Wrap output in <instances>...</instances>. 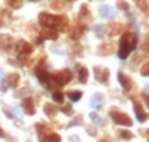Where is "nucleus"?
Masks as SVG:
<instances>
[{
    "mask_svg": "<svg viewBox=\"0 0 149 142\" xmlns=\"http://www.w3.org/2000/svg\"><path fill=\"white\" fill-rule=\"evenodd\" d=\"M79 18H81V22L86 24L93 20V15L91 12L88 11V6L86 5H81V9H79Z\"/></svg>",
    "mask_w": 149,
    "mask_h": 142,
    "instance_id": "obj_18",
    "label": "nucleus"
},
{
    "mask_svg": "<svg viewBox=\"0 0 149 142\" xmlns=\"http://www.w3.org/2000/svg\"><path fill=\"white\" fill-rule=\"evenodd\" d=\"M67 94V97H69V100L70 102H78V100H81L82 99V91H79V90H72V91H69V93H66Z\"/></svg>",
    "mask_w": 149,
    "mask_h": 142,
    "instance_id": "obj_24",
    "label": "nucleus"
},
{
    "mask_svg": "<svg viewBox=\"0 0 149 142\" xmlns=\"http://www.w3.org/2000/svg\"><path fill=\"white\" fill-rule=\"evenodd\" d=\"M142 97H143V100H145V105L148 106V105H149V100H148V91H146V90L142 93Z\"/></svg>",
    "mask_w": 149,
    "mask_h": 142,
    "instance_id": "obj_37",
    "label": "nucleus"
},
{
    "mask_svg": "<svg viewBox=\"0 0 149 142\" xmlns=\"http://www.w3.org/2000/svg\"><path fill=\"white\" fill-rule=\"evenodd\" d=\"M31 2H39V0H31Z\"/></svg>",
    "mask_w": 149,
    "mask_h": 142,
    "instance_id": "obj_43",
    "label": "nucleus"
},
{
    "mask_svg": "<svg viewBox=\"0 0 149 142\" xmlns=\"http://www.w3.org/2000/svg\"><path fill=\"white\" fill-rule=\"evenodd\" d=\"M109 115H110L112 121H113L115 124H118V126H124V127H131L133 126V120L125 112H121L118 109H112L109 112Z\"/></svg>",
    "mask_w": 149,
    "mask_h": 142,
    "instance_id": "obj_5",
    "label": "nucleus"
},
{
    "mask_svg": "<svg viewBox=\"0 0 149 142\" xmlns=\"http://www.w3.org/2000/svg\"><path fill=\"white\" fill-rule=\"evenodd\" d=\"M14 46V39L9 34H0V51L2 53H8Z\"/></svg>",
    "mask_w": 149,
    "mask_h": 142,
    "instance_id": "obj_13",
    "label": "nucleus"
},
{
    "mask_svg": "<svg viewBox=\"0 0 149 142\" xmlns=\"http://www.w3.org/2000/svg\"><path fill=\"white\" fill-rule=\"evenodd\" d=\"M6 136V133L3 132V129H2V126H0V138H5Z\"/></svg>",
    "mask_w": 149,
    "mask_h": 142,
    "instance_id": "obj_39",
    "label": "nucleus"
},
{
    "mask_svg": "<svg viewBox=\"0 0 149 142\" xmlns=\"http://www.w3.org/2000/svg\"><path fill=\"white\" fill-rule=\"evenodd\" d=\"M49 6H51L52 9H55V11L64 9V3L61 2V0H49Z\"/></svg>",
    "mask_w": 149,
    "mask_h": 142,
    "instance_id": "obj_27",
    "label": "nucleus"
},
{
    "mask_svg": "<svg viewBox=\"0 0 149 142\" xmlns=\"http://www.w3.org/2000/svg\"><path fill=\"white\" fill-rule=\"evenodd\" d=\"M52 100L55 103H63L64 102V94L60 91V90H54L52 91Z\"/></svg>",
    "mask_w": 149,
    "mask_h": 142,
    "instance_id": "obj_25",
    "label": "nucleus"
},
{
    "mask_svg": "<svg viewBox=\"0 0 149 142\" xmlns=\"http://www.w3.org/2000/svg\"><path fill=\"white\" fill-rule=\"evenodd\" d=\"M140 73L143 75V76H148L149 75V64H148V61L142 66V69H140Z\"/></svg>",
    "mask_w": 149,
    "mask_h": 142,
    "instance_id": "obj_34",
    "label": "nucleus"
},
{
    "mask_svg": "<svg viewBox=\"0 0 149 142\" xmlns=\"http://www.w3.org/2000/svg\"><path fill=\"white\" fill-rule=\"evenodd\" d=\"M103 102H104V97L100 93L93 94V97H91V108L93 109H100L103 106Z\"/></svg>",
    "mask_w": 149,
    "mask_h": 142,
    "instance_id": "obj_21",
    "label": "nucleus"
},
{
    "mask_svg": "<svg viewBox=\"0 0 149 142\" xmlns=\"http://www.w3.org/2000/svg\"><path fill=\"white\" fill-rule=\"evenodd\" d=\"M39 36H40L42 41H55V39H58V32L43 29V30L39 33Z\"/></svg>",
    "mask_w": 149,
    "mask_h": 142,
    "instance_id": "obj_19",
    "label": "nucleus"
},
{
    "mask_svg": "<svg viewBox=\"0 0 149 142\" xmlns=\"http://www.w3.org/2000/svg\"><path fill=\"white\" fill-rule=\"evenodd\" d=\"M93 30L95 32V36L100 37V39H103V37L106 36V27H104L103 24H95V25H93Z\"/></svg>",
    "mask_w": 149,
    "mask_h": 142,
    "instance_id": "obj_23",
    "label": "nucleus"
},
{
    "mask_svg": "<svg viewBox=\"0 0 149 142\" xmlns=\"http://www.w3.org/2000/svg\"><path fill=\"white\" fill-rule=\"evenodd\" d=\"M115 49H116V45L113 42H106L98 46L97 53H98V56H110L115 53Z\"/></svg>",
    "mask_w": 149,
    "mask_h": 142,
    "instance_id": "obj_16",
    "label": "nucleus"
},
{
    "mask_svg": "<svg viewBox=\"0 0 149 142\" xmlns=\"http://www.w3.org/2000/svg\"><path fill=\"white\" fill-rule=\"evenodd\" d=\"M93 73H94V78L97 82L100 84H104L107 85L109 84V76H110V72L107 67H102V66H95L93 69Z\"/></svg>",
    "mask_w": 149,
    "mask_h": 142,
    "instance_id": "obj_8",
    "label": "nucleus"
},
{
    "mask_svg": "<svg viewBox=\"0 0 149 142\" xmlns=\"http://www.w3.org/2000/svg\"><path fill=\"white\" fill-rule=\"evenodd\" d=\"M60 111L63 112L64 115H72V114H73V108H72L70 105H64V106H61V108H60Z\"/></svg>",
    "mask_w": 149,
    "mask_h": 142,
    "instance_id": "obj_32",
    "label": "nucleus"
},
{
    "mask_svg": "<svg viewBox=\"0 0 149 142\" xmlns=\"http://www.w3.org/2000/svg\"><path fill=\"white\" fill-rule=\"evenodd\" d=\"M33 54V45L27 41H18L17 42V58L19 64H26Z\"/></svg>",
    "mask_w": 149,
    "mask_h": 142,
    "instance_id": "obj_4",
    "label": "nucleus"
},
{
    "mask_svg": "<svg viewBox=\"0 0 149 142\" xmlns=\"http://www.w3.org/2000/svg\"><path fill=\"white\" fill-rule=\"evenodd\" d=\"M43 112H45V115L48 118H54L55 115H57V112H58V108L54 105V103H45L43 105Z\"/></svg>",
    "mask_w": 149,
    "mask_h": 142,
    "instance_id": "obj_20",
    "label": "nucleus"
},
{
    "mask_svg": "<svg viewBox=\"0 0 149 142\" xmlns=\"http://www.w3.org/2000/svg\"><path fill=\"white\" fill-rule=\"evenodd\" d=\"M142 49H143V51H148V39H145V42H143V45H142Z\"/></svg>",
    "mask_w": 149,
    "mask_h": 142,
    "instance_id": "obj_38",
    "label": "nucleus"
},
{
    "mask_svg": "<svg viewBox=\"0 0 149 142\" xmlns=\"http://www.w3.org/2000/svg\"><path fill=\"white\" fill-rule=\"evenodd\" d=\"M118 81H119L122 90H124L125 93L131 91V88H133V79L130 78L128 75H125L124 72H118Z\"/></svg>",
    "mask_w": 149,
    "mask_h": 142,
    "instance_id": "obj_12",
    "label": "nucleus"
},
{
    "mask_svg": "<svg viewBox=\"0 0 149 142\" xmlns=\"http://www.w3.org/2000/svg\"><path fill=\"white\" fill-rule=\"evenodd\" d=\"M69 32V37L70 39H73V41H78V39H81V36L86 32V24H84V22H76V24H73L72 27H70V30H67Z\"/></svg>",
    "mask_w": 149,
    "mask_h": 142,
    "instance_id": "obj_10",
    "label": "nucleus"
},
{
    "mask_svg": "<svg viewBox=\"0 0 149 142\" xmlns=\"http://www.w3.org/2000/svg\"><path fill=\"white\" fill-rule=\"evenodd\" d=\"M6 2L10 8H14V9H18V8L22 6V0H6Z\"/></svg>",
    "mask_w": 149,
    "mask_h": 142,
    "instance_id": "obj_30",
    "label": "nucleus"
},
{
    "mask_svg": "<svg viewBox=\"0 0 149 142\" xmlns=\"http://www.w3.org/2000/svg\"><path fill=\"white\" fill-rule=\"evenodd\" d=\"M134 2H136V3H137V2H139V0H134Z\"/></svg>",
    "mask_w": 149,
    "mask_h": 142,
    "instance_id": "obj_44",
    "label": "nucleus"
},
{
    "mask_svg": "<svg viewBox=\"0 0 149 142\" xmlns=\"http://www.w3.org/2000/svg\"><path fill=\"white\" fill-rule=\"evenodd\" d=\"M36 132H37V138H39V142H61V136L58 133L51 132L46 124L37 123L36 124Z\"/></svg>",
    "mask_w": 149,
    "mask_h": 142,
    "instance_id": "obj_3",
    "label": "nucleus"
},
{
    "mask_svg": "<svg viewBox=\"0 0 149 142\" xmlns=\"http://www.w3.org/2000/svg\"><path fill=\"white\" fill-rule=\"evenodd\" d=\"M69 2H74V0H69Z\"/></svg>",
    "mask_w": 149,
    "mask_h": 142,
    "instance_id": "obj_45",
    "label": "nucleus"
},
{
    "mask_svg": "<svg viewBox=\"0 0 149 142\" xmlns=\"http://www.w3.org/2000/svg\"><path fill=\"white\" fill-rule=\"evenodd\" d=\"M2 27H3V20L0 18V29H2Z\"/></svg>",
    "mask_w": 149,
    "mask_h": 142,
    "instance_id": "obj_42",
    "label": "nucleus"
},
{
    "mask_svg": "<svg viewBox=\"0 0 149 142\" xmlns=\"http://www.w3.org/2000/svg\"><path fill=\"white\" fill-rule=\"evenodd\" d=\"M84 124V120H82V115H76L70 123H69V127H74V126H82Z\"/></svg>",
    "mask_w": 149,
    "mask_h": 142,
    "instance_id": "obj_28",
    "label": "nucleus"
},
{
    "mask_svg": "<svg viewBox=\"0 0 149 142\" xmlns=\"http://www.w3.org/2000/svg\"><path fill=\"white\" fill-rule=\"evenodd\" d=\"M90 118H91V121H93L94 124H97V126H103V124H104V121L102 120V117H100L97 112H91V114H90Z\"/></svg>",
    "mask_w": 149,
    "mask_h": 142,
    "instance_id": "obj_26",
    "label": "nucleus"
},
{
    "mask_svg": "<svg viewBox=\"0 0 149 142\" xmlns=\"http://www.w3.org/2000/svg\"><path fill=\"white\" fill-rule=\"evenodd\" d=\"M131 100H133V106H134V112H136V117H137V120H139V123H145L146 120H148V112L145 111V108L142 106V103L137 100V99H134V97H131Z\"/></svg>",
    "mask_w": 149,
    "mask_h": 142,
    "instance_id": "obj_11",
    "label": "nucleus"
},
{
    "mask_svg": "<svg viewBox=\"0 0 149 142\" xmlns=\"http://www.w3.org/2000/svg\"><path fill=\"white\" fill-rule=\"evenodd\" d=\"M39 24H40V27H43L46 30L67 32L69 20H67L66 15H55V14H48V12H40L39 14Z\"/></svg>",
    "mask_w": 149,
    "mask_h": 142,
    "instance_id": "obj_1",
    "label": "nucleus"
},
{
    "mask_svg": "<svg viewBox=\"0 0 149 142\" xmlns=\"http://www.w3.org/2000/svg\"><path fill=\"white\" fill-rule=\"evenodd\" d=\"M137 6L142 12H146L148 11V0H139L137 2Z\"/></svg>",
    "mask_w": 149,
    "mask_h": 142,
    "instance_id": "obj_33",
    "label": "nucleus"
},
{
    "mask_svg": "<svg viewBox=\"0 0 149 142\" xmlns=\"http://www.w3.org/2000/svg\"><path fill=\"white\" fill-rule=\"evenodd\" d=\"M21 108L24 111L26 115H34L36 114V108H34V102H33V97H26L22 102H21Z\"/></svg>",
    "mask_w": 149,
    "mask_h": 142,
    "instance_id": "obj_15",
    "label": "nucleus"
},
{
    "mask_svg": "<svg viewBox=\"0 0 149 142\" xmlns=\"http://www.w3.org/2000/svg\"><path fill=\"white\" fill-rule=\"evenodd\" d=\"M98 14H100V17H103L106 20H112L115 17L116 11H115L113 6H110V5H100L98 6Z\"/></svg>",
    "mask_w": 149,
    "mask_h": 142,
    "instance_id": "obj_14",
    "label": "nucleus"
},
{
    "mask_svg": "<svg viewBox=\"0 0 149 142\" xmlns=\"http://www.w3.org/2000/svg\"><path fill=\"white\" fill-rule=\"evenodd\" d=\"M118 135H119V138H122V139H133V133L131 132H128V130H119L118 132Z\"/></svg>",
    "mask_w": 149,
    "mask_h": 142,
    "instance_id": "obj_31",
    "label": "nucleus"
},
{
    "mask_svg": "<svg viewBox=\"0 0 149 142\" xmlns=\"http://www.w3.org/2000/svg\"><path fill=\"white\" fill-rule=\"evenodd\" d=\"M72 78H73L72 70H69V69H61V70H58L57 73L52 75V82H54L55 87H57V85H58V87H63V85H66L67 82H70Z\"/></svg>",
    "mask_w": 149,
    "mask_h": 142,
    "instance_id": "obj_6",
    "label": "nucleus"
},
{
    "mask_svg": "<svg viewBox=\"0 0 149 142\" xmlns=\"http://www.w3.org/2000/svg\"><path fill=\"white\" fill-rule=\"evenodd\" d=\"M116 8H118V9H121V11H125V12H128V11H130L128 3H127V2H124V0H116Z\"/></svg>",
    "mask_w": 149,
    "mask_h": 142,
    "instance_id": "obj_29",
    "label": "nucleus"
},
{
    "mask_svg": "<svg viewBox=\"0 0 149 142\" xmlns=\"http://www.w3.org/2000/svg\"><path fill=\"white\" fill-rule=\"evenodd\" d=\"M51 49H52V53H57V54H63V53H64V51L61 49L60 46H57V45H52V48H51Z\"/></svg>",
    "mask_w": 149,
    "mask_h": 142,
    "instance_id": "obj_36",
    "label": "nucleus"
},
{
    "mask_svg": "<svg viewBox=\"0 0 149 142\" xmlns=\"http://www.w3.org/2000/svg\"><path fill=\"white\" fill-rule=\"evenodd\" d=\"M34 75L37 76V79H39V82H40V85H43L45 88H48V90H54V82H52V75L49 73L45 67H42V69H37V70H34Z\"/></svg>",
    "mask_w": 149,
    "mask_h": 142,
    "instance_id": "obj_7",
    "label": "nucleus"
},
{
    "mask_svg": "<svg viewBox=\"0 0 149 142\" xmlns=\"http://www.w3.org/2000/svg\"><path fill=\"white\" fill-rule=\"evenodd\" d=\"M24 93H30V88H22V90H18V91H15V97H21L24 96Z\"/></svg>",
    "mask_w": 149,
    "mask_h": 142,
    "instance_id": "obj_35",
    "label": "nucleus"
},
{
    "mask_svg": "<svg viewBox=\"0 0 149 142\" xmlns=\"http://www.w3.org/2000/svg\"><path fill=\"white\" fill-rule=\"evenodd\" d=\"M137 44H139V36L134 32L122 33L119 44H118V57L121 60H127L128 56L137 48Z\"/></svg>",
    "mask_w": 149,
    "mask_h": 142,
    "instance_id": "obj_2",
    "label": "nucleus"
},
{
    "mask_svg": "<svg viewBox=\"0 0 149 142\" xmlns=\"http://www.w3.org/2000/svg\"><path fill=\"white\" fill-rule=\"evenodd\" d=\"M98 142H112L109 138H103V139H100V141H98Z\"/></svg>",
    "mask_w": 149,
    "mask_h": 142,
    "instance_id": "obj_40",
    "label": "nucleus"
},
{
    "mask_svg": "<svg viewBox=\"0 0 149 142\" xmlns=\"http://www.w3.org/2000/svg\"><path fill=\"white\" fill-rule=\"evenodd\" d=\"M3 75H5V72H3V69H2V67H0V79L3 78Z\"/></svg>",
    "mask_w": 149,
    "mask_h": 142,
    "instance_id": "obj_41",
    "label": "nucleus"
},
{
    "mask_svg": "<svg viewBox=\"0 0 149 142\" xmlns=\"http://www.w3.org/2000/svg\"><path fill=\"white\" fill-rule=\"evenodd\" d=\"M74 69H76V73H78V81L81 84H86V81H88V69L79 63L74 66Z\"/></svg>",
    "mask_w": 149,
    "mask_h": 142,
    "instance_id": "obj_17",
    "label": "nucleus"
},
{
    "mask_svg": "<svg viewBox=\"0 0 149 142\" xmlns=\"http://www.w3.org/2000/svg\"><path fill=\"white\" fill-rule=\"evenodd\" d=\"M124 30V25L121 24H115V22H110L107 25V36H115V34H119L122 33Z\"/></svg>",
    "mask_w": 149,
    "mask_h": 142,
    "instance_id": "obj_22",
    "label": "nucleus"
},
{
    "mask_svg": "<svg viewBox=\"0 0 149 142\" xmlns=\"http://www.w3.org/2000/svg\"><path fill=\"white\" fill-rule=\"evenodd\" d=\"M18 82H19V75L18 73H9L6 78L2 81V87H0V90L5 93V91H8L9 88H15L18 85Z\"/></svg>",
    "mask_w": 149,
    "mask_h": 142,
    "instance_id": "obj_9",
    "label": "nucleus"
}]
</instances>
